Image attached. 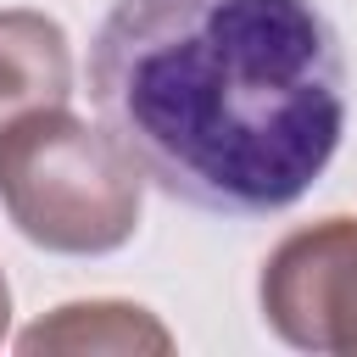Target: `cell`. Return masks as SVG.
Returning <instances> with one entry per match:
<instances>
[{"mask_svg":"<svg viewBox=\"0 0 357 357\" xmlns=\"http://www.w3.org/2000/svg\"><path fill=\"white\" fill-rule=\"evenodd\" d=\"M262 324L312 357H357V218L290 229L257 273Z\"/></svg>","mask_w":357,"mask_h":357,"instance_id":"obj_3","label":"cell"},{"mask_svg":"<svg viewBox=\"0 0 357 357\" xmlns=\"http://www.w3.org/2000/svg\"><path fill=\"white\" fill-rule=\"evenodd\" d=\"M17 351L39 357V351H117V357H139V351H173V329L139 307V301H117V296H89V301H61L45 318H33L17 335Z\"/></svg>","mask_w":357,"mask_h":357,"instance_id":"obj_5","label":"cell"},{"mask_svg":"<svg viewBox=\"0 0 357 357\" xmlns=\"http://www.w3.org/2000/svg\"><path fill=\"white\" fill-rule=\"evenodd\" d=\"M89 100L162 195L273 218L346 139V50L318 0H112Z\"/></svg>","mask_w":357,"mask_h":357,"instance_id":"obj_1","label":"cell"},{"mask_svg":"<svg viewBox=\"0 0 357 357\" xmlns=\"http://www.w3.org/2000/svg\"><path fill=\"white\" fill-rule=\"evenodd\" d=\"M6 329H11V284L0 273V340H6Z\"/></svg>","mask_w":357,"mask_h":357,"instance_id":"obj_6","label":"cell"},{"mask_svg":"<svg viewBox=\"0 0 357 357\" xmlns=\"http://www.w3.org/2000/svg\"><path fill=\"white\" fill-rule=\"evenodd\" d=\"M0 212L50 257H112L139 234L145 173L106 123L39 106L0 128Z\"/></svg>","mask_w":357,"mask_h":357,"instance_id":"obj_2","label":"cell"},{"mask_svg":"<svg viewBox=\"0 0 357 357\" xmlns=\"http://www.w3.org/2000/svg\"><path fill=\"white\" fill-rule=\"evenodd\" d=\"M73 100V45L67 28L45 11L6 6L0 11V128L39 106Z\"/></svg>","mask_w":357,"mask_h":357,"instance_id":"obj_4","label":"cell"}]
</instances>
